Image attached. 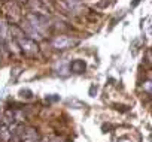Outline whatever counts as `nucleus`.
<instances>
[{
  "instance_id": "nucleus-1",
  "label": "nucleus",
  "mask_w": 152,
  "mask_h": 142,
  "mask_svg": "<svg viewBox=\"0 0 152 142\" xmlns=\"http://www.w3.org/2000/svg\"><path fill=\"white\" fill-rule=\"evenodd\" d=\"M9 35L14 38V40L17 42L20 51H23L27 55H36L39 52V45L36 40L30 39L18 26L15 24H9Z\"/></svg>"
},
{
  "instance_id": "nucleus-2",
  "label": "nucleus",
  "mask_w": 152,
  "mask_h": 142,
  "mask_svg": "<svg viewBox=\"0 0 152 142\" xmlns=\"http://www.w3.org/2000/svg\"><path fill=\"white\" fill-rule=\"evenodd\" d=\"M76 43H78V40L70 36H55L51 42L52 48H55V49H69V48L75 46Z\"/></svg>"
},
{
  "instance_id": "nucleus-3",
  "label": "nucleus",
  "mask_w": 152,
  "mask_h": 142,
  "mask_svg": "<svg viewBox=\"0 0 152 142\" xmlns=\"http://www.w3.org/2000/svg\"><path fill=\"white\" fill-rule=\"evenodd\" d=\"M15 127H11L8 124H0V142H11L12 138H14V132H15Z\"/></svg>"
},
{
  "instance_id": "nucleus-4",
  "label": "nucleus",
  "mask_w": 152,
  "mask_h": 142,
  "mask_svg": "<svg viewBox=\"0 0 152 142\" xmlns=\"http://www.w3.org/2000/svg\"><path fill=\"white\" fill-rule=\"evenodd\" d=\"M69 69H70V72H73V74H76V75H79V74H84V72H85L87 64H85V61H84V60L76 58V60L70 61Z\"/></svg>"
},
{
  "instance_id": "nucleus-5",
  "label": "nucleus",
  "mask_w": 152,
  "mask_h": 142,
  "mask_svg": "<svg viewBox=\"0 0 152 142\" xmlns=\"http://www.w3.org/2000/svg\"><path fill=\"white\" fill-rule=\"evenodd\" d=\"M116 142H134L131 138H128V136H124V138H119Z\"/></svg>"
},
{
  "instance_id": "nucleus-6",
  "label": "nucleus",
  "mask_w": 152,
  "mask_h": 142,
  "mask_svg": "<svg viewBox=\"0 0 152 142\" xmlns=\"http://www.w3.org/2000/svg\"><path fill=\"white\" fill-rule=\"evenodd\" d=\"M145 87H146V93H148V94H151V82H149V81H146V82H145Z\"/></svg>"
},
{
  "instance_id": "nucleus-7",
  "label": "nucleus",
  "mask_w": 152,
  "mask_h": 142,
  "mask_svg": "<svg viewBox=\"0 0 152 142\" xmlns=\"http://www.w3.org/2000/svg\"><path fill=\"white\" fill-rule=\"evenodd\" d=\"M139 2H140V0H134V2H133V6H136V5H137Z\"/></svg>"
}]
</instances>
